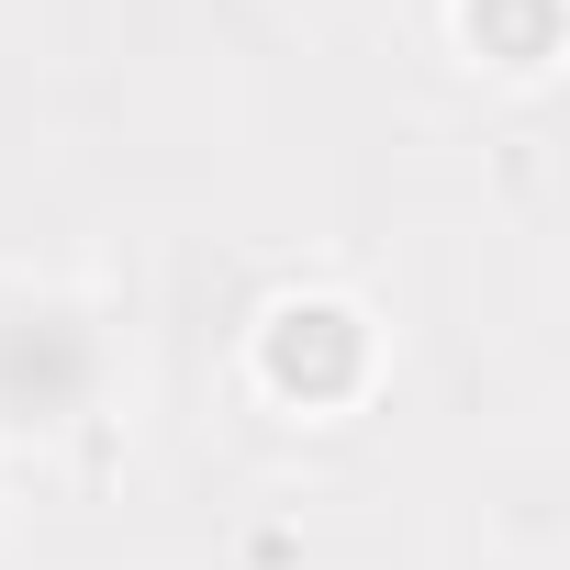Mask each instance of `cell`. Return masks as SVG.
I'll return each instance as SVG.
<instances>
[{
  "mask_svg": "<svg viewBox=\"0 0 570 570\" xmlns=\"http://www.w3.org/2000/svg\"><path fill=\"white\" fill-rule=\"evenodd\" d=\"M246 381L279 414H347L381 381V325L358 292H279L246 325Z\"/></svg>",
  "mask_w": 570,
  "mask_h": 570,
  "instance_id": "obj_1",
  "label": "cell"
},
{
  "mask_svg": "<svg viewBox=\"0 0 570 570\" xmlns=\"http://www.w3.org/2000/svg\"><path fill=\"white\" fill-rule=\"evenodd\" d=\"M448 35L481 79H559V46H570V0H448Z\"/></svg>",
  "mask_w": 570,
  "mask_h": 570,
  "instance_id": "obj_3",
  "label": "cell"
},
{
  "mask_svg": "<svg viewBox=\"0 0 570 570\" xmlns=\"http://www.w3.org/2000/svg\"><path fill=\"white\" fill-rule=\"evenodd\" d=\"M101 392V347L79 314H0V425H68Z\"/></svg>",
  "mask_w": 570,
  "mask_h": 570,
  "instance_id": "obj_2",
  "label": "cell"
}]
</instances>
